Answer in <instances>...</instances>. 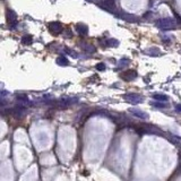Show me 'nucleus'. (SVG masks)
I'll return each mask as SVG.
<instances>
[{
  "instance_id": "f257e3e1",
  "label": "nucleus",
  "mask_w": 181,
  "mask_h": 181,
  "mask_svg": "<svg viewBox=\"0 0 181 181\" xmlns=\"http://www.w3.org/2000/svg\"><path fill=\"white\" fill-rule=\"evenodd\" d=\"M156 26L162 30H171L176 26V22L171 17H165V18H160L156 20Z\"/></svg>"
},
{
  "instance_id": "f03ea898",
  "label": "nucleus",
  "mask_w": 181,
  "mask_h": 181,
  "mask_svg": "<svg viewBox=\"0 0 181 181\" xmlns=\"http://www.w3.org/2000/svg\"><path fill=\"white\" fill-rule=\"evenodd\" d=\"M7 22L9 24V27L14 30L17 26V15L13 9L7 10Z\"/></svg>"
},
{
  "instance_id": "7ed1b4c3",
  "label": "nucleus",
  "mask_w": 181,
  "mask_h": 181,
  "mask_svg": "<svg viewBox=\"0 0 181 181\" xmlns=\"http://www.w3.org/2000/svg\"><path fill=\"white\" fill-rule=\"evenodd\" d=\"M123 98H125L127 102L133 103V104H138V103H142L143 98L140 96L139 94L136 93H128L123 95Z\"/></svg>"
},
{
  "instance_id": "20e7f679",
  "label": "nucleus",
  "mask_w": 181,
  "mask_h": 181,
  "mask_svg": "<svg viewBox=\"0 0 181 181\" xmlns=\"http://www.w3.org/2000/svg\"><path fill=\"white\" fill-rule=\"evenodd\" d=\"M49 31L52 34H60L64 31V26L59 22H52V23L49 24Z\"/></svg>"
},
{
  "instance_id": "39448f33",
  "label": "nucleus",
  "mask_w": 181,
  "mask_h": 181,
  "mask_svg": "<svg viewBox=\"0 0 181 181\" xmlns=\"http://www.w3.org/2000/svg\"><path fill=\"white\" fill-rule=\"evenodd\" d=\"M120 77L123 80H126V82H131V80H134L136 77H137V71L136 70H127V71H125V73H122V74L120 75Z\"/></svg>"
},
{
  "instance_id": "423d86ee",
  "label": "nucleus",
  "mask_w": 181,
  "mask_h": 181,
  "mask_svg": "<svg viewBox=\"0 0 181 181\" xmlns=\"http://www.w3.org/2000/svg\"><path fill=\"white\" fill-rule=\"evenodd\" d=\"M25 111H26V108L24 107V105H16L15 108L11 109L10 113L14 117H16V118H20L25 113Z\"/></svg>"
},
{
  "instance_id": "0eeeda50",
  "label": "nucleus",
  "mask_w": 181,
  "mask_h": 181,
  "mask_svg": "<svg viewBox=\"0 0 181 181\" xmlns=\"http://www.w3.org/2000/svg\"><path fill=\"white\" fill-rule=\"evenodd\" d=\"M101 5L105 10H110L113 13V10L116 9V0H102Z\"/></svg>"
},
{
  "instance_id": "6e6552de",
  "label": "nucleus",
  "mask_w": 181,
  "mask_h": 181,
  "mask_svg": "<svg viewBox=\"0 0 181 181\" xmlns=\"http://www.w3.org/2000/svg\"><path fill=\"white\" fill-rule=\"evenodd\" d=\"M129 112L133 113L134 116H136L137 118H140V119H147L148 118V114L146 112L139 110V109H129Z\"/></svg>"
},
{
  "instance_id": "1a4fd4ad",
  "label": "nucleus",
  "mask_w": 181,
  "mask_h": 181,
  "mask_svg": "<svg viewBox=\"0 0 181 181\" xmlns=\"http://www.w3.org/2000/svg\"><path fill=\"white\" fill-rule=\"evenodd\" d=\"M75 28H76V31H77V33H78L79 35H82V36L87 35L88 27L85 25V24H77V25L75 26Z\"/></svg>"
},
{
  "instance_id": "9d476101",
  "label": "nucleus",
  "mask_w": 181,
  "mask_h": 181,
  "mask_svg": "<svg viewBox=\"0 0 181 181\" xmlns=\"http://www.w3.org/2000/svg\"><path fill=\"white\" fill-rule=\"evenodd\" d=\"M119 16H120L122 19H125V20H127V22H130V23H135V22H137L138 19H137V17L136 16H134V15H130V14H119Z\"/></svg>"
},
{
  "instance_id": "9b49d317",
  "label": "nucleus",
  "mask_w": 181,
  "mask_h": 181,
  "mask_svg": "<svg viewBox=\"0 0 181 181\" xmlns=\"http://www.w3.org/2000/svg\"><path fill=\"white\" fill-rule=\"evenodd\" d=\"M153 98L156 100V101H160V102H167L169 98L165 94H153Z\"/></svg>"
},
{
  "instance_id": "f8f14e48",
  "label": "nucleus",
  "mask_w": 181,
  "mask_h": 181,
  "mask_svg": "<svg viewBox=\"0 0 181 181\" xmlns=\"http://www.w3.org/2000/svg\"><path fill=\"white\" fill-rule=\"evenodd\" d=\"M22 43L25 44V45H31L33 43V36L32 35H30V34L24 35V36L22 37Z\"/></svg>"
},
{
  "instance_id": "ddd939ff",
  "label": "nucleus",
  "mask_w": 181,
  "mask_h": 181,
  "mask_svg": "<svg viewBox=\"0 0 181 181\" xmlns=\"http://www.w3.org/2000/svg\"><path fill=\"white\" fill-rule=\"evenodd\" d=\"M57 64L59 66H68L69 65V61H68V59L66 58V57L64 56H60V57H58L57 58Z\"/></svg>"
},
{
  "instance_id": "4468645a",
  "label": "nucleus",
  "mask_w": 181,
  "mask_h": 181,
  "mask_svg": "<svg viewBox=\"0 0 181 181\" xmlns=\"http://www.w3.org/2000/svg\"><path fill=\"white\" fill-rule=\"evenodd\" d=\"M80 47H82V49H83L84 51L89 52V53H93V52H95V50H96L95 47L92 45V44H82Z\"/></svg>"
},
{
  "instance_id": "2eb2a0df",
  "label": "nucleus",
  "mask_w": 181,
  "mask_h": 181,
  "mask_svg": "<svg viewBox=\"0 0 181 181\" xmlns=\"http://www.w3.org/2000/svg\"><path fill=\"white\" fill-rule=\"evenodd\" d=\"M107 45L108 47H118L119 45V41L114 40V39H109L107 41Z\"/></svg>"
},
{
  "instance_id": "dca6fc26",
  "label": "nucleus",
  "mask_w": 181,
  "mask_h": 181,
  "mask_svg": "<svg viewBox=\"0 0 181 181\" xmlns=\"http://www.w3.org/2000/svg\"><path fill=\"white\" fill-rule=\"evenodd\" d=\"M16 98L18 101H22V102H28V98L26 94H17L16 95Z\"/></svg>"
},
{
  "instance_id": "f3484780",
  "label": "nucleus",
  "mask_w": 181,
  "mask_h": 181,
  "mask_svg": "<svg viewBox=\"0 0 181 181\" xmlns=\"http://www.w3.org/2000/svg\"><path fill=\"white\" fill-rule=\"evenodd\" d=\"M130 62L129 59H127V58H122L120 61H119V65H118V67L119 68H122V67H126V66L128 65Z\"/></svg>"
},
{
  "instance_id": "a211bd4d",
  "label": "nucleus",
  "mask_w": 181,
  "mask_h": 181,
  "mask_svg": "<svg viewBox=\"0 0 181 181\" xmlns=\"http://www.w3.org/2000/svg\"><path fill=\"white\" fill-rule=\"evenodd\" d=\"M147 53H148L149 56H158V55H160V50L152 48V49H149L148 51H147Z\"/></svg>"
},
{
  "instance_id": "6ab92c4d",
  "label": "nucleus",
  "mask_w": 181,
  "mask_h": 181,
  "mask_svg": "<svg viewBox=\"0 0 181 181\" xmlns=\"http://www.w3.org/2000/svg\"><path fill=\"white\" fill-rule=\"evenodd\" d=\"M152 105H154L155 108H167V104H165V103H156V102H152Z\"/></svg>"
},
{
  "instance_id": "aec40b11",
  "label": "nucleus",
  "mask_w": 181,
  "mask_h": 181,
  "mask_svg": "<svg viewBox=\"0 0 181 181\" xmlns=\"http://www.w3.org/2000/svg\"><path fill=\"white\" fill-rule=\"evenodd\" d=\"M96 69L100 70V71H103V70H105V65H104L103 62L98 64V65H96Z\"/></svg>"
},
{
  "instance_id": "412c9836",
  "label": "nucleus",
  "mask_w": 181,
  "mask_h": 181,
  "mask_svg": "<svg viewBox=\"0 0 181 181\" xmlns=\"http://www.w3.org/2000/svg\"><path fill=\"white\" fill-rule=\"evenodd\" d=\"M66 51L68 52V53H69V55H70L71 57H74V58H77V57H78V56H77V53H76V52H75V51H71V50H69V49H66Z\"/></svg>"
},
{
  "instance_id": "4be33fe9",
  "label": "nucleus",
  "mask_w": 181,
  "mask_h": 181,
  "mask_svg": "<svg viewBox=\"0 0 181 181\" xmlns=\"http://www.w3.org/2000/svg\"><path fill=\"white\" fill-rule=\"evenodd\" d=\"M73 36V33L70 32L69 30H66V37H71Z\"/></svg>"
},
{
  "instance_id": "5701e85b",
  "label": "nucleus",
  "mask_w": 181,
  "mask_h": 181,
  "mask_svg": "<svg viewBox=\"0 0 181 181\" xmlns=\"http://www.w3.org/2000/svg\"><path fill=\"white\" fill-rule=\"evenodd\" d=\"M162 40H163V41H165V42H169L170 40H171V39H170V37H167V35H163Z\"/></svg>"
},
{
  "instance_id": "b1692460",
  "label": "nucleus",
  "mask_w": 181,
  "mask_h": 181,
  "mask_svg": "<svg viewBox=\"0 0 181 181\" xmlns=\"http://www.w3.org/2000/svg\"><path fill=\"white\" fill-rule=\"evenodd\" d=\"M176 111L178 112V113H181V104H178V105H176Z\"/></svg>"
}]
</instances>
